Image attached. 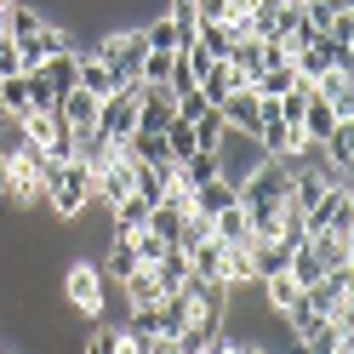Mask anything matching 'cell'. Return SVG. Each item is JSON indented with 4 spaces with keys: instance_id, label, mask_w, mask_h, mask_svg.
Instances as JSON below:
<instances>
[{
    "instance_id": "cell-15",
    "label": "cell",
    "mask_w": 354,
    "mask_h": 354,
    "mask_svg": "<svg viewBox=\"0 0 354 354\" xmlns=\"http://www.w3.org/2000/svg\"><path fill=\"white\" fill-rule=\"evenodd\" d=\"M97 103H103V97H92V92H80V86H75V92L57 97V120L75 126V131H80V126H97Z\"/></svg>"
},
{
    "instance_id": "cell-31",
    "label": "cell",
    "mask_w": 354,
    "mask_h": 354,
    "mask_svg": "<svg viewBox=\"0 0 354 354\" xmlns=\"http://www.w3.org/2000/svg\"><path fill=\"white\" fill-rule=\"evenodd\" d=\"M166 75H171V52H149L138 69V80H149V86H166Z\"/></svg>"
},
{
    "instance_id": "cell-38",
    "label": "cell",
    "mask_w": 354,
    "mask_h": 354,
    "mask_svg": "<svg viewBox=\"0 0 354 354\" xmlns=\"http://www.w3.org/2000/svg\"><path fill=\"white\" fill-rule=\"evenodd\" d=\"M0 354H6V343H0Z\"/></svg>"
},
{
    "instance_id": "cell-18",
    "label": "cell",
    "mask_w": 354,
    "mask_h": 354,
    "mask_svg": "<svg viewBox=\"0 0 354 354\" xmlns=\"http://www.w3.org/2000/svg\"><path fill=\"white\" fill-rule=\"evenodd\" d=\"M286 263H292V246H280V240H252V280L280 274Z\"/></svg>"
},
{
    "instance_id": "cell-13",
    "label": "cell",
    "mask_w": 354,
    "mask_h": 354,
    "mask_svg": "<svg viewBox=\"0 0 354 354\" xmlns=\"http://www.w3.org/2000/svg\"><path fill=\"white\" fill-rule=\"evenodd\" d=\"M240 194H234V177H212V183H194V201L189 212H201V217H217L223 206H234Z\"/></svg>"
},
{
    "instance_id": "cell-5",
    "label": "cell",
    "mask_w": 354,
    "mask_h": 354,
    "mask_svg": "<svg viewBox=\"0 0 354 354\" xmlns=\"http://www.w3.org/2000/svg\"><path fill=\"white\" fill-rule=\"evenodd\" d=\"M75 46V40L69 35H63V29H52V24H40L29 40H17V69H40V63H46V57H57V52H69Z\"/></svg>"
},
{
    "instance_id": "cell-20",
    "label": "cell",
    "mask_w": 354,
    "mask_h": 354,
    "mask_svg": "<svg viewBox=\"0 0 354 354\" xmlns=\"http://www.w3.org/2000/svg\"><path fill=\"white\" fill-rule=\"evenodd\" d=\"M177 177L194 189V183H212V177H223V160H217V149H194L189 160H177Z\"/></svg>"
},
{
    "instance_id": "cell-24",
    "label": "cell",
    "mask_w": 354,
    "mask_h": 354,
    "mask_svg": "<svg viewBox=\"0 0 354 354\" xmlns=\"http://www.w3.org/2000/svg\"><path fill=\"white\" fill-rule=\"evenodd\" d=\"M234 24H194V46H201L206 57H229L234 52Z\"/></svg>"
},
{
    "instance_id": "cell-36",
    "label": "cell",
    "mask_w": 354,
    "mask_h": 354,
    "mask_svg": "<svg viewBox=\"0 0 354 354\" xmlns=\"http://www.w3.org/2000/svg\"><path fill=\"white\" fill-rule=\"evenodd\" d=\"M6 6H12V0H0V12H6Z\"/></svg>"
},
{
    "instance_id": "cell-22",
    "label": "cell",
    "mask_w": 354,
    "mask_h": 354,
    "mask_svg": "<svg viewBox=\"0 0 354 354\" xmlns=\"http://www.w3.org/2000/svg\"><path fill=\"white\" fill-rule=\"evenodd\" d=\"M120 292H126V303L131 308H149V303H160V286H154V269L149 263H138L126 280H120Z\"/></svg>"
},
{
    "instance_id": "cell-9",
    "label": "cell",
    "mask_w": 354,
    "mask_h": 354,
    "mask_svg": "<svg viewBox=\"0 0 354 354\" xmlns=\"http://www.w3.org/2000/svg\"><path fill=\"white\" fill-rule=\"evenodd\" d=\"M240 86H246V80L234 75V63H229V57H212V63H206V75H201V86H194V92H201V97H206V103L217 109V103H223L229 92H240Z\"/></svg>"
},
{
    "instance_id": "cell-26",
    "label": "cell",
    "mask_w": 354,
    "mask_h": 354,
    "mask_svg": "<svg viewBox=\"0 0 354 354\" xmlns=\"http://www.w3.org/2000/svg\"><path fill=\"white\" fill-rule=\"evenodd\" d=\"M194 126V143L201 149H223V138H229V120H223V109H206L201 120H189Z\"/></svg>"
},
{
    "instance_id": "cell-37",
    "label": "cell",
    "mask_w": 354,
    "mask_h": 354,
    "mask_svg": "<svg viewBox=\"0 0 354 354\" xmlns=\"http://www.w3.org/2000/svg\"><path fill=\"white\" fill-rule=\"evenodd\" d=\"M171 6H189V0H171Z\"/></svg>"
},
{
    "instance_id": "cell-3",
    "label": "cell",
    "mask_w": 354,
    "mask_h": 354,
    "mask_svg": "<svg viewBox=\"0 0 354 354\" xmlns=\"http://www.w3.org/2000/svg\"><path fill=\"white\" fill-rule=\"evenodd\" d=\"M97 52L115 63V75H120V86H126V80H138L143 57H149V35H143V24H138V29H109V35L97 40Z\"/></svg>"
},
{
    "instance_id": "cell-35",
    "label": "cell",
    "mask_w": 354,
    "mask_h": 354,
    "mask_svg": "<svg viewBox=\"0 0 354 354\" xmlns=\"http://www.w3.org/2000/svg\"><path fill=\"white\" fill-rule=\"evenodd\" d=\"M6 183H12V160L0 154V201H6Z\"/></svg>"
},
{
    "instance_id": "cell-19",
    "label": "cell",
    "mask_w": 354,
    "mask_h": 354,
    "mask_svg": "<svg viewBox=\"0 0 354 354\" xmlns=\"http://www.w3.org/2000/svg\"><path fill=\"white\" fill-rule=\"evenodd\" d=\"M331 126H337V109H331L320 92H308V109H303V143H320Z\"/></svg>"
},
{
    "instance_id": "cell-8",
    "label": "cell",
    "mask_w": 354,
    "mask_h": 354,
    "mask_svg": "<svg viewBox=\"0 0 354 354\" xmlns=\"http://www.w3.org/2000/svg\"><path fill=\"white\" fill-rule=\"evenodd\" d=\"M315 149H320V160L337 171V177H348V166H354V120H337Z\"/></svg>"
},
{
    "instance_id": "cell-34",
    "label": "cell",
    "mask_w": 354,
    "mask_h": 354,
    "mask_svg": "<svg viewBox=\"0 0 354 354\" xmlns=\"http://www.w3.org/2000/svg\"><path fill=\"white\" fill-rule=\"evenodd\" d=\"M115 337H120V331H92V337H86V348H80V354H109V348H115Z\"/></svg>"
},
{
    "instance_id": "cell-1",
    "label": "cell",
    "mask_w": 354,
    "mask_h": 354,
    "mask_svg": "<svg viewBox=\"0 0 354 354\" xmlns=\"http://www.w3.org/2000/svg\"><path fill=\"white\" fill-rule=\"evenodd\" d=\"M40 206H46L57 223H75V217L92 206V166L52 160L46 171H40Z\"/></svg>"
},
{
    "instance_id": "cell-28",
    "label": "cell",
    "mask_w": 354,
    "mask_h": 354,
    "mask_svg": "<svg viewBox=\"0 0 354 354\" xmlns=\"http://www.w3.org/2000/svg\"><path fill=\"white\" fill-rule=\"evenodd\" d=\"M24 86H29V109H35V115H57V92H52V80L40 69H29Z\"/></svg>"
},
{
    "instance_id": "cell-33",
    "label": "cell",
    "mask_w": 354,
    "mask_h": 354,
    "mask_svg": "<svg viewBox=\"0 0 354 354\" xmlns=\"http://www.w3.org/2000/svg\"><path fill=\"white\" fill-rule=\"evenodd\" d=\"M0 75H24V69H17V40L6 29H0Z\"/></svg>"
},
{
    "instance_id": "cell-21",
    "label": "cell",
    "mask_w": 354,
    "mask_h": 354,
    "mask_svg": "<svg viewBox=\"0 0 354 354\" xmlns=\"http://www.w3.org/2000/svg\"><path fill=\"white\" fill-rule=\"evenodd\" d=\"M183 280H189V252H183V246H166V257L154 263V286H160V297L177 292Z\"/></svg>"
},
{
    "instance_id": "cell-12",
    "label": "cell",
    "mask_w": 354,
    "mask_h": 354,
    "mask_svg": "<svg viewBox=\"0 0 354 354\" xmlns=\"http://www.w3.org/2000/svg\"><path fill=\"white\" fill-rule=\"evenodd\" d=\"M143 35H149V52H177V46H189V40H194L171 12H154L149 24H143Z\"/></svg>"
},
{
    "instance_id": "cell-2",
    "label": "cell",
    "mask_w": 354,
    "mask_h": 354,
    "mask_svg": "<svg viewBox=\"0 0 354 354\" xmlns=\"http://www.w3.org/2000/svg\"><path fill=\"white\" fill-rule=\"evenodd\" d=\"M57 280H63V303H75L86 320H103V292H109V280H103L97 263H69Z\"/></svg>"
},
{
    "instance_id": "cell-6",
    "label": "cell",
    "mask_w": 354,
    "mask_h": 354,
    "mask_svg": "<svg viewBox=\"0 0 354 354\" xmlns=\"http://www.w3.org/2000/svg\"><path fill=\"white\" fill-rule=\"evenodd\" d=\"M97 131L103 138H131L138 131V97H126V92H109L103 103H97Z\"/></svg>"
},
{
    "instance_id": "cell-11",
    "label": "cell",
    "mask_w": 354,
    "mask_h": 354,
    "mask_svg": "<svg viewBox=\"0 0 354 354\" xmlns=\"http://www.w3.org/2000/svg\"><path fill=\"white\" fill-rule=\"evenodd\" d=\"M308 252H315L326 269H348L354 257V234H331V229H308Z\"/></svg>"
},
{
    "instance_id": "cell-29",
    "label": "cell",
    "mask_w": 354,
    "mask_h": 354,
    "mask_svg": "<svg viewBox=\"0 0 354 354\" xmlns=\"http://www.w3.org/2000/svg\"><path fill=\"white\" fill-rule=\"evenodd\" d=\"M166 149H171V160H189V154L201 149V143H194V126L189 120H171L166 126Z\"/></svg>"
},
{
    "instance_id": "cell-14",
    "label": "cell",
    "mask_w": 354,
    "mask_h": 354,
    "mask_svg": "<svg viewBox=\"0 0 354 354\" xmlns=\"http://www.w3.org/2000/svg\"><path fill=\"white\" fill-rule=\"evenodd\" d=\"M315 92L337 109V120H354V75H343V69H331V75H320L315 80Z\"/></svg>"
},
{
    "instance_id": "cell-17",
    "label": "cell",
    "mask_w": 354,
    "mask_h": 354,
    "mask_svg": "<svg viewBox=\"0 0 354 354\" xmlns=\"http://www.w3.org/2000/svg\"><path fill=\"white\" fill-rule=\"evenodd\" d=\"M183 217H189V206H177V201H160V206H149V234H160L166 246H177V234H183Z\"/></svg>"
},
{
    "instance_id": "cell-32",
    "label": "cell",
    "mask_w": 354,
    "mask_h": 354,
    "mask_svg": "<svg viewBox=\"0 0 354 354\" xmlns=\"http://www.w3.org/2000/svg\"><path fill=\"white\" fill-rule=\"evenodd\" d=\"M171 109H177V120H201V115H206L212 103H206L201 92H183V97H171Z\"/></svg>"
},
{
    "instance_id": "cell-27",
    "label": "cell",
    "mask_w": 354,
    "mask_h": 354,
    "mask_svg": "<svg viewBox=\"0 0 354 354\" xmlns=\"http://www.w3.org/2000/svg\"><path fill=\"white\" fill-rule=\"evenodd\" d=\"M40 75L52 80V92H57V97H63V92H75V46H69V52H57V57H46V63H40Z\"/></svg>"
},
{
    "instance_id": "cell-23",
    "label": "cell",
    "mask_w": 354,
    "mask_h": 354,
    "mask_svg": "<svg viewBox=\"0 0 354 354\" xmlns=\"http://www.w3.org/2000/svg\"><path fill=\"white\" fill-rule=\"evenodd\" d=\"M257 286H263V297H269V308H274L280 320H286V308H297V297H303V286L286 274V269H280V274H269V280H257Z\"/></svg>"
},
{
    "instance_id": "cell-30",
    "label": "cell",
    "mask_w": 354,
    "mask_h": 354,
    "mask_svg": "<svg viewBox=\"0 0 354 354\" xmlns=\"http://www.w3.org/2000/svg\"><path fill=\"white\" fill-rule=\"evenodd\" d=\"M131 252H138V263H149V269H154V263L166 257V240L149 234V229H138V234H131Z\"/></svg>"
},
{
    "instance_id": "cell-16",
    "label": "cell",
    "mask_w": 354,
    "mask_h": 354,
    "mask_svg": "<svg viewBox=\"0 0 354 354\" xmlns=\"http://www.w3.org/2000/svg\"><path fill=\"white\" fill-rule=\"evenodd\" d=\"M212 234L223 240V246H252V240H257V234H252V223H246V212H240V201H234V206H223V212L212 217Z\"/></svg>"
},
{
    "instance_id": "cell-7",
    "label": "cell",
    "mask_w": 354,
    "mask_h": 354,
    "mask_svg": "<svg viewBox=\"0 0 354 354\" xmlns=\"http://www.w3.org/2000/svg\"><path fill=\"white\" fill-rule=\"evenodd\" d=\"M223 120H229V131H246V138H257V120H263V97L252 92V86H240V92H229L223 103Z\"/></svg>"
},
{
    "instance_id": "cell-4",
    "label": "cell",
    "mask_w": 354,
    "mask_h": 354,
    "mask_svg": "<svg viewBox=\"0 0 354 354\" xmlns=\"http://www.w3.org/2000/svg\"><path fill=\"white\" fill-rule=\"evenodd\" d=\"M75 86L92 92V97H109V92H120V75H115V63L92 46V52H75Z\"/></svg>"
},
{
    "instance_id": "cell-10",
    "label": "cell",
    "mask_w": 354,
    "mask_h": 354,
    "mask_svg": "<svg viewBox=\"0 0 354 354\" xmlns=\"http://www.w3.org/2000/svg\"><path fill=\"white\" fill-rule=\"evenodd\" d=\"M229 63H234V75L240 80H257L263 69H269V40H263V35H246V40H234V52H229Z\"/></svg>"
},
{
    "instance_id": "cell-25",
    "label": "cell",
    "mask_w": 354,
    "mask_h": 354,
    "mask_svg": "<svg viewBox=\"0 0 354 354\" xmlns=\"http://www.w3.org/2000/svg\"><path fill=\"white\" fill-rule=\"evenodd\" d=\"M292 86H297V69H292V63H269V69L252 80V92H257V97H286Z\"/></svg>"
}]
</instances>
